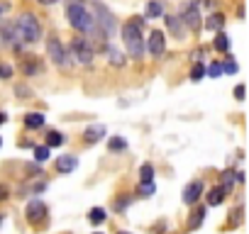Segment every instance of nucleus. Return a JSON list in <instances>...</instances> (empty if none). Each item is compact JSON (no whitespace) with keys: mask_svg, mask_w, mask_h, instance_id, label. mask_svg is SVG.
Listing matches in <instances>:
<instances>
[{"mask_svg":"<svg viewBox=\"0 0 249 234\" xmlns=\"http://www.w3.org/2000/svg\"><path fill=\"white\" fill-rule=\"evenodd\" d=\"M234 98H237V100H244V85H242V83L234 88Z\"/></svg>","mask_w":249,"mask_h":234,"instance_id":"36","label":"nucleus"},{"mask_svg":"<svg viewBox=\"0 0 249 234\" xmlns=\"http://www.w3.org/2000/svg\"><path fill=\"white\" fill-rule=\"evenodd\" d=\"M35 71H39V66H37V64H32V61H27V64H25V73H27V76H32Z\"/></svg>","mask_w":249,"mask_h":234,"instance_id":"34","label":"nucleus"},{"mask_svg":"<svg viewBox=\"0 0 249 234\" xmlns=\"http://www.w3.org/2000/svg\"><path fill=\"white\" fill-rule=\"evenodd\" d=\"M71 54H73V59H78V64H83V66H90V64H93V47L88 44V39H73Z\"/></svg>","mask_w":249,"mask_h":234,"instance_id":"5","label":"nucleus"},{"mask_svg":"<svg viewBox=\"0 0 249 234\" xmlns=\"http://www.w3.org/2000/svg\"><path fill=\"white\" fill-rule=\"evenodd\" d=\"M0 147H3V139H0Z\"/></svg>","mask_w":249,"mask_h":234,"instance_id":"40","label":"nucleus"},{"mask_svg":"<svg viewBox=\"0 0 249 234\" xmlns=\"http://www.w3.org/2000/svg\"><path fill=\"white\" fill-rule=\"evenodd\" d=\"M0 222H3V215H0Z\"/></svg>","mask_w":249,"mask_h":234,"instance_id":"39","label":"nucleus"},{"mask_svg":"<svg viewBox=\"0 0 249 234\" xmlns=\"http://www.w3.org/2000/svg\"><path fill=\"white\" fill-rule=\"evenodd\" d=\"M47 219V205L42 200H32L27 205V222L30 224H42Z\"/></svg>","mask_w":249,"mask_h":234,"instance_id":"8","label":"nucleus"},{"mask_svg":"<svg viewBox=\"0 0 249 234\" xmlns=\"http://www.w3.org/2000/svg\"><path fill=\"white\" fill-rule=\"evenodd\" d=\"M42 5H52V3H56V0H39Z\"/></svg>","mask_w":249,"mask_h":234,"instance_id":"38","label":"nucleus"},{"mask_svg":"<svg viewBox=\"0 0 249 234\" xmlns=\"http://www.w3.org/2000/svg\"><path fill=\"white\" fill-rule=\"evenodd\" d=\"M103 137H105V127H103V125H93V127H88L86 134H83L86 144H95V142H100Z\"/></svg>","mask_w":249,"mask_h":234,"instance_id":"12","label":"nucleus"},{"mask_svg":"<svg viewBox=\"0 0 249 234\" xmlns=\"http://www.w3.org/2000/svg\"><path fill=\"white\" fill-rule=\"evenodd\" d=\"M164 34L159 32V30H152V37H149V42H147V49H149V54L152 56H161L164 54Z\"/></svg>","mask_w":249,"mask_h":234,"instance_id":"9","label":"nucleus"},{"mask_svg":"<svg viewBox=\"0 0 249 234\" xmlns=\"http://www.w3.org/2000/svg\"><path fill=\"white\" fill-rule=\"evenodd\" d=\"M203 76H205V66L203 64H196L193 71H191V81H200Z\"/></svg>","mask_w":249,"mask_h":234,"instance_id":"29","label":"nucleus"},{"mask_svg":"<svg viewBox=\"0 0 249 234\" xmlns=\"http://www.w3.org/2000/svg\"><path fill=\"white\" fill-rule=\"evenodd\" d=\"M242 222V207H237L234 212H232V219H230V227H237Z\"/></svg>","mask_w":249,"mask_h":234,"instance_id":"32","label":"nucleus"},{"mask_svg":"<svg viewBox=\"0 0 249 234\" xmlns=\"http://www.w3.org/2000/svg\"><path fill=\"white\" fill-rule=\"evenodd\" d=\"M181 22L186 25V27H191L193 32L200 27V15H198V0H191V3L183 8V17H181Z\"/></svg>","mask_w":249,"mask_h":234,"instance_id":"7","label":"nucleus"},{"mask_svg":"<svg viewBox=\"0 0 249 234\" xmlns=\"http://www.w3.org/2000/svg\"><path fill=\"white\" fill-rule=\"evenodd\" d=\"M64 144V134L61 132H49L47 134V147H61Z\"/></svg>","mask_w":249,"mask_h":234,"instance_id":"24","label":"nucleus"},{"mask_svg":"<svg viewBox=\"0 0 249 234\" xmlns=\"http://www.w3.org/2000/svg\"><path fill=\"white\" fill-rule=\"evenodd\" d=\"M205 73H208L210 78H220V76H222V66H220V64H210V66L205 68Z\"/></svg>","mask_w":249,"mask_h":234,"instance_id":"28","label":"nucleus"},{"mask_svg":"<svg viewBox=\"0 0 249 234\" xmlns=\"http://www.w3.org/2000/svg\"><path fill=\"white\" fill-rule=\"evenodd\" d=\"M0 78H13V68L5 66V64H0Z\"/></svg>","mask_w":249,"mask_h":234,"instance_id":"33","label":"nucleus"},{"mask_svg":"<svg viewBox=\"0 0 249 234\" xmlns=\"http://www.w3.org/2000/svg\"><path fill=\"white\" fill-rule=\"evenodd\" d=\"M76 166H78V161H76V156H71V154H64V156L56 159V171H59V173H71Z\"/></svg>","mask_w":249,"mask_h":234,"instance_id":"11","label":"nucleus"},{"mask_svg":"<svg viewBox=\"0 0 249 234\" xmlns=\"http://www.w3.org/2000/svg\"><path fill=\"white\" fill-rule=\"evenodd\" d=\"M203 217H205V207H196V210H193V217L188 219V227H191V229H198V227L203 224Z\"/></svg>","mask_w":249,"mask_h":234,"instance_id":"18","label":"nucleus"},{"mask_svg":"<svg viewBox=\"0 0 249 234\" xmlns=\"http://www.w3.org/2000/svg\"><path fill=\"white\" fill-rule=\"evenodd\" d=\"M208 30H215V32H220L222 27H225V15H220V13H213L210 17H208Z\"/></svg>","mask_w":249,"mask_h":234,"instance_id":"17","label":"nucleus"},{"mask_svg":"<svg viewBox=\"0 0 249 234\" xmlns=\"http://www.w3.org/2000/svg\"><path fill=\"white\" fill-rule=\"evenodd\" d=\"M88 219H90L93 224H100V222H105V210H103V207H93V210L88 212Z\"/></svg>","mask_w":249,"mask_h":234,"instance_id":"21","label":"nucleus"},{"mask_svg":"<svg viewBox=\"0 0 249 234\" xmlns=\"http://www.w3.org/2000/svg\"><path fill=\"white\" fill-rule=\"evenodd\" d=\"M95 234H100V232H95Z\"/></svg>","mask_w":249,"mask_h":234,"instance_id":"42","label":"nucleus"},{"mask_svg":"<svg viewBox=\"0 0 249 234\" xmlns=\"http://www.w3.org/2000/svg\"><path fill=\"white\" fill-rule=\"evenodd\" d=\"M120 234H127V232H120Z\"/></svg>","mask_w":249,"mask_h":234,"instance_id":"41","label":"nucleus"},{"mask_svg":"<svg viewBox=\"0 0 249 234\" xmlns=\"http://www.w3.org/2000/svg\"><path fill=\"white\" fill-rule=\"evenodd\" d=\"M161 3H159V0H149V3H147V17H159L161 15Z\"/></svg>","mask_w":249,"mask_h":234,"instance_id":"20","label":"nucleus"},{"mask_svg":"<svg viewBox=\"0 0 249 234\" xmlns=\"http://www.w3.org/2000/svg\"><path fill=\"white\" fill-rule=\"evenodd\" d=\"M15 34H18L20 42L35 44L39 39V34H42V25H39V20L32 13H25V15H20V20L15 25Z\"/></svg>","mask_w":249,"mask_h":234,"instance_id":"2","label":"nucleus"},{"mask_svg":"<svg viewBox=\"0 0 249 234\" xmlns=\"http://www.w3.org/2000/svg\"><path fill=\"white\" fill-rule=\"evenodd\" d=\"M200 193H203V183H200V181L188 183V185L183 188V202H186V205H193V202L200 198Z\"/></svg>","mask_w":249,"mask_h":234,"instance_id":"10","label":"nucleus"},{"mask_svg":"<svg viewBox=\"0 0 249 234\" xmlns=\"http://www.w3.org/2000/svg\"><path fill=\"white\" fill-rule=\"evenodd\" d=\"M220 66H222V73H237V64L232 61V56H230V61H225Z\"/></svg>","mask_w":249,"mask_h":234,"instance_id":"31","label":"nucleus"},{"mask_svg":"<svg viewBox=\"0 0 249 234\" xmlns=\"http://www.w3.org/2000/svg\"><path fill=\"white\" fill-rule=\"evenodd\" d=\"M0 34H3L5 44H13V39H15V22L3 20V22H0Z\"/></svg>","mask_w":249,"mask_h":234,"instance_id":"13","label":"nucleus"},{"mask_svg":"<svg viewBox=\"0 0 249 234\" xmlns=\"http://www.w3.org/2000/svg\"><path fill=\"white\" fill-rule=\"evenodd\" d=\"M66 15H69V22H71L73 30H78V32H100L98 25H95V17L78 3V0H71V3H69ZM100 34H103V32H100Z\"/></svg>","mask_w":249,"mask_h":234,"instance_id":"1","label":"nucleus"},{"mask_svg":"<svg viewBox=\"0 0 249 234\" xmlns=\"http://www.w3.org/2000/svg\"><path fill=\"white\" fill-rule=\"evenodd\" d=\"M8 195H10L8 185H3V183H0V202H3V200H8Z\"/></svg>","mask_w":249,"mask_h":234,"instance_id":"35","label":"nucleus"},{"mask_svg":"<svg viewBox=\"0 0 249 234\" xmlns=\"http://www.w3.org/2000/svg\"><path fill=\"white\" fill-rule=\"evenodd\" d=\"M166 27L181 39L183 37V25H181V17H174V15H166Z\"/></svg>","mask_w":249,"mask_h":234,"instance_id":"16","label":"nucleus"},{"mask_svg":"<svg viewBox=\"0 0 249 234\" xmlns=\"http://www.w3.org/2000/svg\"><path fill=\"white\" fill-rule=\"evenodd\" d=\"M35 159L37 161H47L49 159V147H35Z\"/></svg>","mask_w":249,"mask_h":234,"instance_id":"30","label":"nucleus"},{"mask_svg":"<svg viewBox=\"0 0 249 234\" xmlns=\"http://www.w3.org/2000/svg\"><path fill=\"white\" fill-rule=\"evenodd\" d=\"M5 120H8V117H5V112H0V125H5Z\"/></svg>","mask_w":249,"mask_h":234,"instance_id":"37","label":"nucleus"},{"mask_svg":"<svg viewBox=\"0 0 249 234\" xmlns=\"http://www.w3.org/2000/svg\"><path fill=\"white\" fill-rule=\"evenodd\" d=\"M215 49H217V51H227V49H230V39H227V34L217 32V37H215Z\"/></svg>","mask_w":249,"mask_h":234,"instance_id":"23","label":"nucleus"},{"mask_svg":"<svg viewBox=\"0 0 249 234\" xmlns=\"http://www.w3.org/2000/svg\"><path fill=\"white\" fill-rule=\"evenodd\" d=\"M107 147H110V151H124V149H127V142H124L122 137H112L107 142Z\"/></svg>","mask_w":249,"mask_h":234,"instance_id":"22","label":"nucleus"},{"mask_svg":"<svg viewBox=\"0 0 249 234\" xmlns=\"http://www.w3.org/2000/svg\"><path fill=\"white\" fill-rule=\"evenodd\" d=\"M42 125H44V115H42V112H30V115H25V127L39 130Z\"/></svg>","mask_w":249,"mask_h":234,"instance_id":"14","label":"nucleus"},{"mask_svg":"<svg viewBox=\"0 0 249 234\" xmlns=\"http://www.w3.org/2000/svg\"><path fill=\"white\" fill-rule=\"evenodd\" d=\"M142 198H152L154 193H157V188H154V183H140V190H137Z\"/></svg>","mask_w":249,"mask_h":234,"instance_id":"26","label":"nucleus"},{"mask_svg":"<svg viewBox=\"0 0 249 234\" xmlns=\"http://www.w3.org/2000/svg\"><path fill=\"white\" fill-rule=\"evenodd\" d=\"M93 8H95V13H98V17H100V20H95L98 30H100L103 34H110V32L115 30V17H112V13H110L103 3H98V0H93Z\"/></svg>","mask_w":249,"mask_h":234,"instance_id":"4","label":"nucleus"},{"mask_svg":"<svg viewBox=\"0 0 249 234\" xmlns=\"http://www.w3.org/2000/svg\"><path fill=\"white\" fill-rule=\"evenodd\" d=\"M107 56H110V64H115V66H122L124 64V59H122V54L117 49H107Z\"/></svg>","mask_w":249,"mask_h":234,"instance_id":"27","label":"nucleus"},{"mask_svg":"<svg viewBox=\"0 0 249 234\" xmlns=\"http://www.w3.org/2000/svg\"><path fill=\"white\" fill-rule=\"evenodd\" d=\"M140 181L142 183H154V166L152 164H144L140 168Z\"/></svg>","mask_w":249,"mask_h":234,"instance_id":"19","label":"nucleus"},{"mask_svg":"<svg viewBox=\"0 0 249 234\" xmlns=\"http://www.w3.org/2000/svg\"><path fill=\"white\" fill-rule=\"evenodd\" d=\"M220 181H222L225 193H230V190H232V185H234V173H232V171H225V173L220 176Z\"/></svg>","mask_w":249,"mask_h":234,"instance_id":"25","label":"nucleus"},{"mask_svg":"<svg viewBox=\"0 0 249 234\" xmlns=\"http://www.w3.org/2000/svg\"><path fill=\"white\" fill-rule=\"evenodd\" d=\"M225 195H227V193H225V188H222V185H220V188H213V190H210V195H208V205H210V207L222 205Z\"/></svg>","mask_w":249,"mask_h":234,"instance_id":"15","label":"nucleus"},{"mask_svg":"<svg viewBox=\"0 0 249 234\" xmlns=\"http://www.w3.org/2000/svg\"><path fill=\"white\" fill-rule=\"evenodd\" d=\"M122 39H124V47H127L130 56L132 59H142L144 54V42H142V34H140V27L127 22L122 27Z\"/></svg>","mask_w":249,"mask_h":234,"instance_id":"3","label":"nucleus"},{"mask_svg":"<svg viewBox=\"0 0 249 234\" xmlns=\"http://www.w3.org/2000/svg\"><path fill=\"white\" fill-rule=\"evenodd\" d=\"M47 51H49V59H52L56 66H66V51H64L61 42H59L54 34L47 39Z\"/></svg>","mask_w":249,"mask_h":234,"instance_id":"6","label":"nucleus"}]
</instances>
